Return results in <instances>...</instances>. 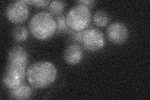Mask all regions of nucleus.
<instances>
[{
    "label": "nucleus",
    "instance_id": "obj_10",
    "mask_svg": "<svg viewBox=\"0 0 150 100\" xmlns=\"http://www.w3.org/2000/svg\"><path fill=\"white\" fill-rule=\"evenodd\" d=\"M33 94V89L25 82L19 87L10 89V97L15 99H29Z\"/></svg>",
    "mask_w": 150,
    "mask_h": 100
},
{
    "label": "nucleus",
    "instance_id": "obj_9",
    "mask_svg": "<svg viewBox=\"0 0 150 100\" xmlns=\"http://www.w3.org/2000/svg\"><path fill=\"white\" fill-rule=\"evenodd\" d=\"M83 50L80 46L71 45L66 48L64 53V58L69 65H76L81 61L83 58Z\"/></svg>",
    "mask_w": 150,
    "mask_h": 100
},
{
    "label": "nucleus",
    "instance_id": "obj_3",
    "mask_svg": "<svg viewBox=\"0 0 150 100\" xmlns=\"http://www.w3.org/2000/svg\"><path fill=\"white\" fill-rule=\"evenodd\" d=\"M91 13L88 7L78 4L68 12L66 20L68 28L73 31H83L90 25Z\"/></svg>",
    "mask_w": 150,
    "mask_h": 100
},
{
    "label": "nucleus",
    "instance_id": "obj_2",
    "mask_svg": "<svg viewBox=\"0 0 150 100\" xmlns=\"http://www.w3.org/2000/svg\"><path fill=\"white\" fill-rule=\"evenodd\" d=\"M30 29L36 38L44 40L53 36L56 31V23L51 14L40 12L31 18Z\"/></svg>",
    "mask_w": 150,
    "mask_h": 100
},
{
    "label": "nucleus",
    "instance_id": "obj_15",
    "mask_svg": "<svg viewBox=\"0 0 150 100\" xmlns=\"http://www.w3.org/2000/svg\"><path fill=\"white\" fill-rule=\"evenodd\" d=\"M26 3L30 4L32 6L38 8H43L49 5L50 1L47 0H30V1H25Z\"/></svg>",
    "mask_w": 150,
    "mask_h": 100
},
{
    "label": "nucleus",
    "instance_id": "obj_11",
    "mask_svg": "<svg viewBox=\"0 0 150 100\" xmlns=\"http://www.w3.org/2000/svg\"><path fill=\"white\" fill-rule=\"evenodd\" d=\"M93 20L97 26L103 27L108 24L110 18L109 15L106 11L99 10L95 14Z\"/></svg>",
    "mask_w": 150,
    "mask_h": 100
},
{
    "label": "nucleus",
    "instance_id": "obj_8",
    "mask_svg": "<svg viewBox=\"0 0 150 100\" xmlns=\"http://www.w3.org/2000/svg\"><path fill=\"white\" fill-rule=\"evenodd\" d=\"M28 55L25 48L21 46H15L8 53V63L27 66Z\"/></svg>",
    "mask_w": 150,
    "mask_h": 100
},
{
    "label": "nucleus",
    "instance_id": "obj_12",
    "mask_svg": "<svg viewBox=\"0 0 150 100\" xmlns=\"http://www.w3.org/2000/svg\"><path fill=\"white\" fill-rule=\"evenodd\" d=\"M28 35L26 28L23 26H18L14 28L13 31V38L16 41L22 42L25 41Z\"/></svg>",
    "mask_w": 150,
    "mask_h": 100
},
{
    "label": "nucleus",
    "instance_id": "obj_5",
    "mask_svg": "<svg viewBox=\"0 0 150 100\" xmlns=\"http://www.w3.org/2000/svg\"><path fill=\"white\" fill-rule=\"evenodd\" d=\"M81 44L89 51H97L105 45L104 35L98 28H88L83 31Z\"/></svg>",
    "mask_w": 150,
    "mask_h": 100
},
{
    "label": "nucleus",
    "instance_id": "obj_16",
    "mask_svg": "<svg viewBox=\"0 0 150 100\" xmlns=\"http://www.w3.org/2000/svg\"><path fill=\"white\" fill-rule=\"evenodd\" d=\"M83 31H73L72 32V36H73V40L78 43H81Z\"/></svg>",
    "mask_w": 150,
    "mask_h": 100
},
{
    "label": "nucleus",
    "instance_id": "obj_13",
    "mask_svg": "<svg viewBox=\"0 0 150 100\" xmlns=\"http://www.w3.org/2000/svg\"><path fill=\"white\" fill-rule=\"evenodd\" d=\"M66 6V3L63 1H51L48 5L49 11L54 15H59Z\"/></svg>",
    "mask_w": 150,
    "mask_h": 100
},
{
    "label": "nucleus",
    "instance_id": "obj_14",
    "mask_svg": "<svg viewBox=\"0 0 150 100\" xmlns=\"http://www.w3.org/2000/svg\"><path fill=\"white\" fill-rule=\"evenodd\" d=\"M56 30L58 33H63L68 30V26L64 15H61L56 18Z\"/></svg>",
    "mask_w": 150,
    "mask_h": 100
},
{
    "label": "nucleus",
    "instance_id": "obj_6",
    "mask_svg": "<svg viewBox=\"0 0 150 100\" xmlns=\"http://www.w3.org/2000/svg\"><path fill=\"white\" fill-rule=\"evenodd\" d=\"M25 1H14L8 4L6 15L9 21L13 23H21L27 20L29 15V8Z\"/></svg>",
    "mask_w": 150,
    "mask_h": 100
},
{
    "label": "nucleus",
    "instance_id": "obj_7",
    "mask_svg": "<svg viewBox=\"0 0 150 100\" xmlns=\"http://www.w3.org/2000/svg\"><path fill=\"white\" fill-rule=\"evenodd\" d=\"M109 40L114 44H122L128 38V30L125 24L120 22L111 23L107 29Z\"/></svg>",
    "mask_w": 150,
    "mask_h": 100
},
{
    "label": "nucleus",
    "instance_id": "obj_17",
    "mask_svg": "<svg viewBox=\"0 0 150 100\" xmlns=\"http://www.w3.org/2000/svg\"><path fill=\"white\" fill-rule=\"evenodd\" d=\"M78 4H82V5H84L87 7L89 8V6H93V4L95 3V1H92V0H89V1H76Z\"/></svg>",
    "mask_w": 150,
    "mask_h": 100
},
{
    "label": "nucleus",
    "instance_id": "obj_1",
    "mask_svg": "<svg viewBox=\"0 0 150 100\" xmlns=\"http://www.w3.org/2000/svg\"><path fill=\"white\" fill-rule=\"evenodd\" d=\"M57 71L50 62L38 61L31 65L26 71L30 84L36 88H45L52 84L56 79Z\"/></svg>",
    "mask_w": 150,
    "mask_h": 100
},
{
    "label": "nucleus",
    "instance_id": "obj_4",
    "mask_svg": "<svg viewBox=\"0 0 150 100\" xmlns=\"http://www.w3.org/2000/svg\"><path fill=\"white\" fill-rule=\"evenodd\" d=\"M26 66L8 63L3 79L4 86L12 89L24 83L26 75Z\"/></svg>",
    "mask_w": 150,
    "mask_h": 100
}]
</instances>
